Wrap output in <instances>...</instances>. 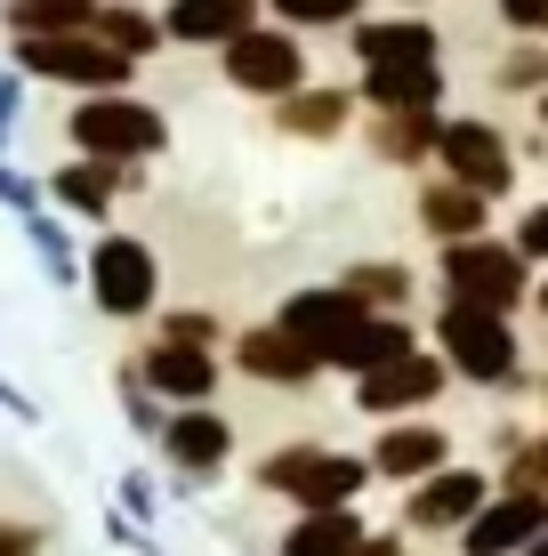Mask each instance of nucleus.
<instances>
[{"label":"nucleus","mask_w":548,"mask_h":556,"mask_svg":"<svg viewBox=\"0 0 548 556\" xmlns=\"http://www.w3.org/2000/svg\"><path fill=\"white\" fill-rule=\"evenodd\" d=\"M524 556H548V532H540V541H533V548H524Z\"/></svg>","instance_id":"nucleus-38"},{"label":"nucleus","mask_w":548,"mask_h":556,"mask_svg":"<svg viewBox=\"0 0 548 556\" xmlns=\"http://www.w3.org/2000/svg\"><path fill=\"white\" fill-rule=\"evenodd\" d=\"M355 89H339V81H307V89H291V98L275 105V129L282 138H307V146H331L339 129L355 122Z\"/></svg>","instance_id":"nucleus-21"},{"label":"nucleus","mask_w":548,"mask_h":556,"mask_svg":"<svg viewBox=\"0 0 548 556\" xmlns=\"http://www.w3.org/2000/svg\"><path fill=\"white\" fill-rule=\"evenodd\" d=\"M533 105H540V129H548V89H540V98H533Z\"/></svg>","instance_id":"nucleus-39"},{"label":"nucleus","mask_w":548,"mask_h":556,"mask_svg":"<svg viewBox=\"0 0 548 556\" xmlns=\"http://www.w3.org/2000/svg\"><path fill=\"white\" fill-rule=\"evenodd\" d=\"M444 388H451V363L436 348H411V355H395V363L355 379V412L364 419H420Z\"/></svg>","instance_id":"nucleus-9"},{"label":"nucleus","mask_w":548,"mask_h":556,"mask_svg":"<svg viewBox=\"0 0 548 556\" xmlns=\"http://www.w3.org/2000/svg\"><path fill=\"white\" fill-rule=\"evenodd\" d=\"M493 16L508 33H524V41H540V33H548V0H493Z\"/></svg>","instance_id":"nucleus-34"},{"label":"nucleus","mask_w":548,"mask_h":556,"mask_svg":"<svg viewBox=\"0 0 548 556\" xmlns=\"http://www.w3.org/2000/svg\"><path fill=\"white\" fill-rule=\"evenodd\" d=\"M258 484L282 492L291 508H355L371 492V452H331V444H282L258 459Z\"/></svg>","instance_id":"nucleus-3"},{"label":"nucleus","mask_w":548,"mask_h":556,"mask_svg":"<svg viewBox=\"0 0 548 556\" xmlns=\"http://www.w3.org/2000/svg\"><path fill=\"white\" fill-rule=\"evenodd\" d=\"M138 379L162 395V404H211L218 395V355L211 348H178V339H154L138 355Z\"/></svg>","instance_id":"nucleus-19"},{"label":"nucleus","mask_w":548,"mask_h":556,"mask_svg":"<svg viewBox=\"0 0 548 556\" xmlns=\"http://www.w3.org/2000/svg\"><path fill=\"white\" fill-rule=\"evenodd\" d=\"M226 81L242 89V98H291V89H307V41H298L291 25H251L242 41H226Z\"/></svg>","instance_id":"nucleus-7"},{"label":"nucleus","mask_w":548,"mask_h":556,"mask_svg":"<svg viewBox=\"0 0 548 556\" xmlns=\"http://www.w3.org/2000/svg\"><path fill=\"white\" fill-rule=\"evenodd\" d=\"M533 306H540V315H548V266H540V282H533Z\"/></svg>","instance_id":"nucleus-37"},{"label":"nucleus","mask_w":548,"mask_h":556,"mask_svg":"<svg viewBox=\"0 0 548 556\" xmlns=\"http://www.w3.org/2000/svg\"><path fill=\"white\" fill-rule=\"evenodd\" d=\"M65 129H73V146L98 153V162H145V153L169 146V122L154 105H138L129 89H113V98H81Z\"/></svg>","instance_id":"nucleus-6"},{"label":"nucleus","mask_w":548,"mask_h":556,"mask_svg":"<svg viewBox=\"0 0 548 556\" xmlns=\"http://www.w3.org/2000/svg\"><path fill=\"white\" fill-rule=\"evenodd\" d=\"M267 16L291 33H347L364 25V0H267Z\"/></svg>","instance_id":"nucleus-29"},{"label":"nucleus","mask_w":548,"mask_h":556,"mask_svg":"<svg viewBox=\"0 0 548 556\" xmlns=\"http://www.w3.org/2000/svg\"><path fill=\"white\" fill-rule=\"evenodd\" d=\"M411 218H420V235L436 242H476V235H493V202L476 194V186H460V178H428L420 194H411Z\"/></svg>","instance_id":"nucleus-17"},{"label":"nucleus","mask_w":548,"mask_h":556,"mask_svg":"<svg viewBox=\"0 0 548 556\" xmlns=\"http://www.w3.org/2000/svg\"><path fill=\"white\" fill-rule=\"evenodd\" d=\"M436 282L444 299L460 306H493V315H517V306H533V258L517 251V242L500 235H476V242H444L436 251Z\"/></svg>","instance_id":"nucleus-2"},{"label":"nucleus","mask_w":548,"mask_h":556,"mask_svg":"<svg viewBox=\"0 0 548 556\" xmlns=\"http://www.w3.org/2000/svg\"><path fill=\"white\" fill-rule=\"evenodd\" d=\"M436 138H444V113H380V122H371V153L395 162V169L436 162Z\"/></svg>","instance_id":"nucleus-25"},{"label":"nucleus","mask_w":548,"mask_h":556,"mask_svg":"<svg viewBox=\"0 0 548 556\" xmlns=\"http://www.w3.org/2000/svg\"><path fill=\"white\" fill-rule=\"evenodd\" d=\"M436 169L444 178H460V186H476L484 202H508L517 194V146H508V129L500 122H484V113H451L444 122V138H436Z\"/></svg>","instance_id":"nucleus-5"},{"label":"nucleus","mask_w":548,"mask_h":556,"mask_svg":"<svg viewBox=\"0 0 548 556\" xmlns=\"http://www.w3.org/2000/svg\"><path fill=\"white\" fill-rule=\"evenodd\" d=\"M162 339H178V348H218V315H202V306H178V315L162 323Z\"/></svg>","instance_id":"nucleus-33"},{"label":"nucleus","mask_w":548,"mask_h":556,"mask_svg":"<svg viewBox=\"0 0 548 556\" xmlns=\"http://www.w3.org/2000/svg\"><path fill=\"white\" fill-rule=\"evenodd\" d=\"M98 9L105 0H9V25L16 41L25 33H98Z\"/></svg>","instance_id":"nucleus-27"},{"label":"nucleus","mask_w":548,"mask_h":556,"mask_svg":"<svg viewBox=\"0 0 548 556\" xmlns=\"http://www.w3.org/2000/svg\"><path fill=\"white\" fill-rule=\"evenodd\" d=\"M411 9H420V0H411Z\"/></svg>","instance_id":"nucleus-41"},{"label":"nucleus","mask_w":548,"mask_h":556,"mask_svg":"<svg viewBox=\"0 0 548 556\" xmlns=\"http://www.w3.org/2000/svg\"><path fill=\"white\" fill-rule=\"evenodd\" d=\"M89 299L105 306V315H145V306L162 299V266L145 251L138 235H105L98 251H89Z\"/></svg>","instance_id":"nucleus-10"},{"label":"nucleus","mask_w":548,"mask_h":556,"mask_svg":"<svg viewBox=\"0 0 548 556\" xmlns=\"http://www.w3.org/2000/svg\"><path fill=\"white\" fill-rule=\"evenodd\" d=\"M436 355L451 363V379H468V388H508V395H517V379H524L517 315H493V306L444 299L436 306Z\"/></svg>","instance_id":"nucleus-1"},{"label":"nucleus","mask_w":548,"mask_h":556,"mask_svg":"<svg viewBox=\"0 0 548 556\" xmlns=\"http://www.w3.org/2000/svg\"><path fill=\"white\" fill-rule=\"evenodd\" d=\"M404 541H411V532H371V541H364V548H355V556H411Z\"/></svg>","instance_id":"nucleus-36"},{"label":"nucleus","mask_w":548,"mask_h":556,"mask_svg":"<svg viewBox=\"0 0 548 556\" xmlns=\"http://www.w3.org/2000/svg\"><path fill=\"white\" fill-rule=\"evenodd\" d=\"M33 548H41V532H33V525H0V556H33Z\"/></svg>","instance_id":"nucleus-35"},{"label":"nucleus","mask_w":548,"mask_h":556,"mask_svg":"<svg viewBox=\"0 0 548 556\" xmlns=\"http://www.w3.org/2000/svg\"><path fill=\"white\" fill-rule=\"evenodd\" d=\"M98 33H105V41L122 49V56H154V49L169 41V33H162V16L129 9V0H105V9H98Z\"/></svg>","instance_id":"nucleus-28"},{"label":"nucleus","mask_w":548,"mask_h":556,"mask_svg":"<svg viewBox=\"0 0 548 556\" xmlns=\"http://www.w3.org/2000/svg\"><path fill=\"white\" fill-rule=\"evenodd\" d=\"M16 65L41 73V81H73V89H89V98H113V89H129L138 56H122L105 33H25V41H16Z\"/></svg>","instance_id":"nucleus-4"},{"label":"nucleus","mask_w":548,"mask_h":556,"mask_svg":"<svg viewBox=\"0 0 548 556\" xmlns=\"http://www.w3.org/2000/svg\"><path fill=\"white\" fill-rule=\"evenodd\" d=\"M540 404H548V379H540Z\"/></svg>","instance_id":"nucleus-40"},{"label":"nucleus","mask_w":548,"mask_h":556,"mask_svg":"<svg viewBox=\"0 0 548 556\" xmlns=\"http://www.w3.org/2000/svg\"><path fill=\"white\" fill-rule=\"evenodd\" d=\"M347 49H355V65H444V33L428 25L420 9H411V16H364V25H347Z\"/></svg>","instance_id":"nucleus-15"},{"label":"nucleus","mask_w":548,"mask_h":556,"mask_svg":"<svg viewBox=\"0 0 548 556\" xmlns=\"http://www.w3.org/2000/svg\"><path fill=\"white\" fill-rule=\"evenodd\" d=\"M548 532V492H524V484H508L484 501V516L460 532V556H524Z\"/></svg>","instance_id":"nucleus-12"},{"label":"nucleus","mask_w":548,"mask_h":556,"mask_svg":"<svg viewBox=\"0 0 548 556\" xmlns=\"http://www.w3.org/2000/svg\"><path fill=\"white\" fill-rule=\"evenodd\" d=\"M493 89H500V98H540V89H548V49L540 41H517L493 65Z\"/></svg>","instance_id":"nucleus-30"},{"label":"nucleus","mask_w":548,"mask_h":556,"mask_svg":"<svg viewBox=\"0 0 548 556\" xmlns=\"http://www.w3.org/2000/svg\"><path fill=\"white\" fill-rule=\"evenodd\" d=\"M436 468H451V428H436V419H380V435H371V476L380 484H428Z\"/></svg>","instance_id":"nucleus-11"},{"label":"nucleus","mask_w":548,"mask_h":556,"mask_svg":"<svg viewBox=\"0 0 548 556\" xmlns=\"http://www.w3.org/2000/svg\"><path fill=\"white\" fill-rule=\"evenodd\" d=\"M508 242H517L533 266H548V202H524L517 210V226H508Z\"/></svg>","instance_id":"nucleus-32"},{"label":"nucleus","mask_w":548,"mask_h":556,"mask_svg":"<svg viewBox=\"0 0 548 556\" xmlns=\"http://www.w3.org/2000/svg\"><path fill=\"white\" fill-rule=\"evenodd\" d=\"M371 541V525L355 508H298L282 532V556H355Z\"/></svg>","instance_id":"nucleus-23"},{"label":"nucleus","mask_w":548,"mask_h":556,"mask_svg":"<svg viewBox=\"0 0 548 556\" xmlns=\"http://www.w3.org/2000/svg\"><path fill=\"white\" fill-rule=\"evenodd\" d=\"M234 363H242V379H258V388H291V395L323 379V355H315L298 331H282V323H251V331L234 339Z\"/></svg>","instance_id":"nucleus-13"},{"label":"nucleus","mask_w":548,"mask_h":556,"mask_svg":"<svg viewBox=\"0 0 548 556\" xmlns=\"http://www.w3.org/2000/svg\"><path fill=\"white\" fill-rule=\"evenodd\" d=\"M162 452H169L178 476H218L226 459H234V419L211 412V404H178L169 428H162Z\"/></svg>","instance_id":"nucleus-16"},{"label":"nucleus","mask_w":548,"mask_h":556,"mask_svg":"<svg viewBox=\"0 0 548 556\" xmlns=\"http://www.w3.org/2000/svg\"><path fill=\"white\" fill-rule=\"evenodd\" d=\"M339 282H347V291L364 299L371 315H404V306H411V291H420L404 258H355V266H347V275H339Z\"/></svg>","instance_id":"nucleus-26"},{"label":"nucleus","mask_w":548,"mask_h":556,"mask_svg":"<svg viewBox=\"0 0 548 556\" xmlns=\"http://www.w3.org/2000/svg\"><path fill=\"white\" fill-rule=\"evenodd\" d=\"M508 484H524V492H548V428H540V435H524V444L508 452Z\"/></svg>","instance_id":"nucleus-31"},{"label":"nucleus","mask_w":548,"mask_h":556,"mask_svg":"<svg viewBox=\"0 0 548 556\" xmlns=\"http://www.w3.org/2000/svg\"><path fill=\"white\" fill-rule=\"evenodd\" d=\"M420 348V331H411L404 315H364L347 339L331 348V371H347V379H364V371H380V363H395V355H411Z\"/></svg>","instance_id":"nucleus-22"},{"label":"nucleus","mask_w":548,"mask_h":556,"mask_svg":"<svg viewBox=\"0 0 548 556\" xmlns=\"http://www.w3.org/2000/svg\"><path fill=\"white\" fill-rule=\"evenodd\" d=\"M493 492H500V484H493L484 468H460V459H451V468H436L428 484L404 492V532H420V541H460V532L484 516Z\"/></svg>","instance_id":"nucleus-8"},{"label":"nucleus","mask_w":548,"mask_h":556,"mask_svg":"<svg viewBox=\"0 0 548 556\" xmlns=\"http://www.w3.org/2000/svg\"><path fill=\"white\" fill-rule=\"evenodd\" d=\"M251 25H267V0H169L162 9V33L186 49H226Z\"/></svg>","instance_id":"nucleus-18"},{"label":"nucleus","mask_w":548,"mask_h":556,"mask_svg":"<svg viewBox=\"0 0 548 556\" xmlns=\"http://www.w3.org/2000/svg\"><path fill=\"white\" fill-rule=\"evenodd\" d=\"M122 186H129V162H98V153H81L73 169H56V178H49V194L65 210H81V218H105Z\"/></svg>","instance_id":"nucleus-24"},{"label":"nucleus","mask_w":548,"mask_h":556,"mask_svg":"<svg viewBox=\"0 0 548 556\" xmlns=\"http://www.w3.org/2000/svg\"><path fill=\"white\" fill-rule=\"evenodd\" d=\"M364 315H371V306L355 299L347 282H307V291L282 299V315H275V323H282V331H298L315 355H323V371H331V348H339V339H347Z\"/></svg>","instance_id":"nucleus-14"},{"label":"nucleus","mask_w":548,"mask_h":556,"mask_svg":"<svg viewBox=\"0 0 548 556\" xmlns=\"http://www.w3.org/2000/svg\"><path fill=\"white\" fill-rule=\"evenodd\" d=\"M355 98L371 113H444V65H364Z\"/></svg>","instance_id":"nucleus-20"}]
</instances>
